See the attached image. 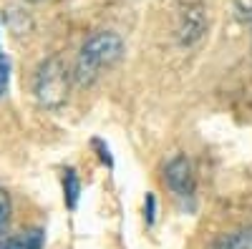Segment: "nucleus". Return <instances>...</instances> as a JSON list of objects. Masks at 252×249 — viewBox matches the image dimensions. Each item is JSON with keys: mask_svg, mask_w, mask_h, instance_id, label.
I'll return each mask as SVG.
<instances>
[{"mask_svg": "<svg viewBox=\"0 0 252 249\" xmlns=\"http://www.w3.org/2000/svg\"><path fill=\"white\" fill-rule=\"evenodd\" d=\"M124 53V43L116 33H94L83 43L78 60H76V81L91 83L101 76L103 68H111Z\"/></svg>", "mask_w": 252, "mask_h": 249, "instance_id": "1", "label": "nucleus"}, {"mask_svg": "<svg viewBox=\"0 0 252 249\" xmlns=\"http://www.w3.org/2000/svg\"><path fill=\"white\" fill-rule=\"evenodd\" d=\"M35 96L46 109H58L66 103L68 96V73L58 58L40 66L35 76Z\"/></svg>", "mask_w": 252, "mask_h": 249, "instance_id": "2", "label": "nucleus"}, {"mask_svg": "<svg viewBox=\"0 0 252 249\" xmlns=\"http://www.w3.org/2000/svg\"><path fill=\"white\" fill-rule=\"evenodd\" d=\"M164 181L177 196H192L194 194V171L192 161L187 156H174L164 169Z\"/></svg>", "mask_w": 252, "mask_h": 249, "instance_id": "3", "label": "nucleus"}, {"mask_svg": "<svg viewBox=\"0 0 252 249\" xmlns=\"http://www.w3.org/2000/svg\"><path fill=\"white\" fill-rule=\"evenodd\" d=\"M204 33V15H202V8L194 5V8H187L184 15H182V28H179V38L182 43H194V40Z\"/></svg>", "mask_w": 252, "mask_h": 249, "instance_id": "4", "label": "nucleus"}, {"mask_svg": "<svg viewBox=\"0 0 252 249\" xmlns=\"http://www.w3.org/2000/svg\"><path fill=\"white\" fill-rule=\"evenodd\" d=\"M78 194H81L78 174H76L73 169H66V174H63V199H66V206H68V209H76Z\"/></svg>", "mask_w": 252, "mask_h": 249, "instance_id": "5", "label": "nucleus"}, {"mask_svg": "<svg viewBox=\"0 0 252 249\" xmlns=\"http://www.w3.org/2000/svg\"><path fill=\"white\" fill-rule=\"evenodd\" d=\"M224 249H252V224L229 237L224 242Z\"/></svg>", "mask_w": 252, "mask_h": 249, "instance_id": "6", "label": "nucleus"}, {"mask_svg": "<svg viewBox=\"0 0 252 249\" xmlns=\"http://www.w3.org/2000/svg\"><path fill=\"white\" fill-rule=\"evenodd\" d=\"M8 221H10V196L0 186V234L8 229Z\"/></svg>", "mask_w": 252, "mask_h": 249, "instance_id": "7", "label": "nucleus"}, {"mask_svg": "<svg viewBox=\"0 0 252 249\" xmlns=\"http://www.w3.org/2000/svg\"><path fill=\"white\" fill-rule=\"evenodd\" d=\"M8 81H10V68H8V58L3 53V48H0V98L5 96L8 91Z\"/></svg>", "mask_w": 252, "mask_h": 249, "instance_id": "8", "label": "nucleus"}, {"mask_svg": "<svg viewBox=\"0 0 252 249\" xmlns=\"http://www.w3.org/2000/svg\"><path fill=\"white\" fill-rule=\"evenodd\" d=\"M94 146L101 151V154H98V156H101V161H106L109 166L114 164V159H111V154H109V146H103V141H98V138H96V141H94Z\"/></svg>", "mask_w": 252, "mask_h": 249, "instance_id": "9", "label": "nucleus"}, {"mask_svg": "<svg viewBox=\"0 0 252 249\" xmlns=\"http://www.w3.org/2000/svg\"><path fill=\"white\" fill-rule=\"evenodd\" d=\"M146 204H149V209H146V221L154 224V209H157V201H154V196H152V194L146 196Z\"/></svg>", "mask_w": 252, "mask_h": 249, "instance_id": "10", "label": "nucleus"}, {"mask_svg": "<svg viewBox=\"0 0 252 249\" xmlns=\"http://www.w3.org/2000/svg\"><path fill=\"white\" fill-rule=\"evenodd\" d=\"M0 249H5V242H0Z\"/></svg>", "mask_w": 252, "mask_h": 249, "instance_id": "11", "label": "nucleus"}, {"mask_svg": "<svg viewBox=\"0 0 252 249\" xmlns=\"http://www.w3.org/2000/svg\"><path fill=\"white\" fill-rule=\"evenodd\" d=\"M31 3H38V0H31Z\"/></svg>", "mask_w": 252, "mask_h": 249, "instance_id": "12", "label": "nucleus"}]
</instances>
